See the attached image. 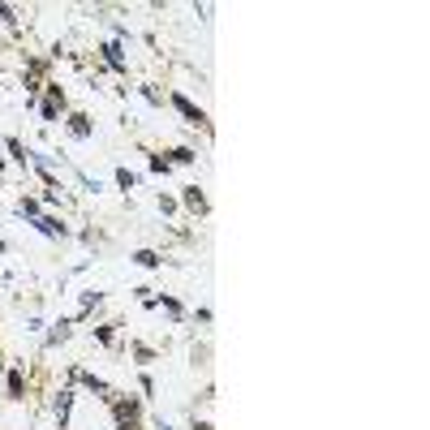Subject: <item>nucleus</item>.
Wrapping results in <instances>:
<instances>
[{
  "instance_id": "obj_8",
  "label": "nucleus",
  "mask_w": 430,
  "mask_h": 430,
  "mask_svg": "<svg viewBox=\"0 0 430 430\" xmlns=\"http://www.w3.org/2000/svg\"><path fill=\"white\" fill-rule=\"evenodd\" d=\"M39 228H43V232H52V237H56V232H60V224H56V219H47V215H43V219H39Z\"/></svg>"
},
{
  "instance_id": "obj_1",
  "label": "nucleus",
  "mask_w": 430,
  "mask_h": 430,
  "mask_svg": "<svg viewBox=\"0 0 430 430\" xmlns=\"http://www.w3.org/2000/svg\"><path fill=\"white\" fill-rule=\"evenodd\" d=\"M134 422H138V409L134 405H117V426L121 430H134Z\"/></svg>"
},
{
  "instance_id": "obj_3",
  "label": "nucleus",
  "mask_w": 430,
  "mask_h": 430,
  "mask_svg": "<svg viewBox=\"0 0 430 430\" xmlns=\"http://www.w3.org/2000/svg\"><path fill=\"white\" fill-rule=\"evenodd\" d=\"M104 52H108V65H112V69H125V60H121V47H117V43H108Z\"/></svg>"
},
{
  "instance_id": "obj_6",
  "label": "nucleus",
  "mask_w": 430,
  "mask_h": 430,
  "mask_svg": "<svg viewBox=\"0 0 430 430\" xmlns=\"http://www.w3.org/2000/svg\"><path fill=\"white\" fill-rule=\"evenodd\" d=\"M185 202L194 206V211H202V194H198V189H189V194H185Z\"/></svg>"
},
{
  "instance_id": "obj_4",
  "label": "nucleus",
  "mask_w": 430,
  "mask_h": 430,
  "mask_svg": "<svg viewBox=\"0 0 430 430\" xmlns=\"http://www.w3.org/2000/svg\"><path fill=\"white\" fill-rule=\"evenodd\" d=\"M69 401H73V396H69V392H60V401H56V418H60V426H65V413H69Z\"/></svg>"
},
{
  "instance_id": "obj_2",
  "label": "nucleus",
  "mask_w": 430,
  "mask_h": 430,
  "mask_svg": "<svg viewBox=\"0 0 430 430\" xmlns=\"http://www.w3.org/2000/svg\"><path fill=\"white\" fill-rule=\"evenodd\" d=\"M172 104H177V108H181V112H185L189 121H194V125L202 121V112H198V108H194V104H189V99H181V95H177V99H172Z\"/></svg>"
},
{
  "instance_id": "obj_5",
  "label": "nucleus",
  "mask_w": 430,
  "mask_h": 430,
  "mask_svg": "<svg viewBox=\"0 0 430 430\" xmlns=\"http://www.w3.org/2000/svg\"><path fill=\"white\" fill-rule=\"evenodd\" d=\"M73 134H77V138H86V134H91V125H86V117H73Z\"/></svg>"
},
{
  "instance_id": "obj_7",
  "label": "nucleus",
  "mask_w": 430,
  "mask_h": 430,
  "mask_svg": "<svg viewBox=\"0 0 430 430\" xmlns=\"http://www.w3.org/2000/svg\"><path fill=\"white\" fill-rule=\"evenodd\" d=\"M9 396H22V374H9Z\"/></svg>"
}]
</instances>
